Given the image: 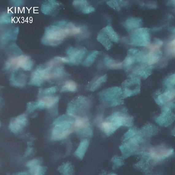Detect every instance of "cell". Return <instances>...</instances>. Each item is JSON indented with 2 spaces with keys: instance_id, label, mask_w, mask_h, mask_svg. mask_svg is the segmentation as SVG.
Returning a JSON list of instances; mask_svg holds the SVG:
<instances>
[{
  "instance_id": "obj_1",
  "label": "cell",
  "mask_w": 175,
  "mask_h": 175,
  "mask_svg": "<svg viewBox=\"0 0 175 175\" xmlns=\"http://www.w3.org/2000/svg\"><path fill=\"white\" fill-rule=\"evenodd\" d=\"M80 32V29L75 26L72 23L61 25L57 23L56 25L47 27L42 40V42L48 45H57L67 36L79 34Z\"/></svg>"
},
{
  "instance_id": "obj_2",
  "label": "cell",
  "mask_w": 175,
  "mask_h": 175,
  "mask_svg": "<svg viewBox=\"0 0 175 175\" xmlns=\"http://www.w3.org/2000/svg\"><path fill=\"white\" fill-rule=\"evenodd\" d=\"M65 116H62L54 122L55 125L52 131V138L54 140L63 139L72 132L70 130L71 122L65 120Z\"/></svg>"
},
{
  "instance_id": "obj_3",
  "label": "cell",
  "mask_w": 175,
  "mask_h": 175,
  "mask_svg": "<svg viewBox=\"0 0 175 175\" xmlns=\"http://www.w3.org/2000/svg\"><path fill=\"white\" fill-rule=\"evenodd\" d=\"M150 39L149 30L142 28L137 29L132 35L130 44L135 46H148Z\"/></svg>"
},
{
  "instance_id": "obj_4",
  "label": "cell",
  "mask_w": 175,
  "mask_h": 175,
  "mask_svg": "<svg viewBox=\"0 0 175 175\" xmlns=\"http://www.w3.org/2000/svg\"><path fill=\"white\" fill-rule=\"evenodd\" d=\"M174 150L164 146L152 147L150 150V154L155 161H161L167 158L173 154Z\"/></svg>"
},
{
  "instance_id": "obj_5",
  "label": "cell",
  "mask_w": 175,
  "mask_h": 175,
  "mask_svg": "<svg viewBox=\"0 0 175 175\" xmlns=\"http://www.w3.org/2000/svg\"><path fill=\"white\" fill-rule=\"evenodd\" d=\"M165 107L164 108L163 112L156 119V122L160 126H167L171 124L175 119L174 115L170 110V107Z\"/></svg>"
},
{
  "instance_id": "obj_6",
  "label": "cell",
  "mask_w": 175,
  "mask_h": 175,
  "mask_svg": "<svg viewBox=\"0 0 175 175\" xmlns=\"http://www.w3.org/2000/svg\"><path fill=\"white\" fill-rule=\"evenodd\" d=\"M9 62L10 64L21 67L25 71H30L33 66V62L29 57L24 56L11 58Z\"/></svg>"
},
{
  "instance_id": "obj_7",
  "label": "cell",
  "mask_w": 175,
  "mask_h": 175,
  "mask_svg": "<svg viewBox=\"0 0 175 175\" xmlns=\"http://www.w3.org/2000/svg\"><path fill=\"white\" fill-rule=\"evenodd\" d=\"M86 53L84 49H77L71 48L67 52L69 55V62L73 64L80 62Z\"/></svg>"
},
{
  "instance_id": "obj_8",
  "label": "cell",
  "mask_w": 175,
  "mask_h": 175,
  "mask_svg": "<svg viewBox=\"0 0 175 175\" xmlns=\"http://www.w3.org/2000/svg\"><path fill=\"white\" fill-rule=\"evenodd\" d=\"M97 41L103 45L107 50L108 51L112 46L111 40L105 32L104 29H102L99 32L97 37Z\"/></svg>"
},
{
  "instance_id": "obj_9",
  "label": "cell",
  "mask_w": 175,
  "mask_h": 175,
  "mask_svg": "<svg viewBox=\"0 0 175 175\" xmlns=\"http://www.w3.org/2000/svg\"><path fill=\"white\" fill-rule=\"evenodd\" d=\"M142 19L137 18H131L127 20L125 22L126 29L130 30L138 28L142 25Z\"/></svg>"
},
{
  "instance_id": "obj_10",
  "label": "cell",
  "mask_w": 175,
  "mask_h": 175,
  "mask_svg": "<svg viewBox=\"0 0 175 175\" xmlns=\"http://www.w3.org/2000/svg\"><path fill=\"white\" fill-rule=\"evenodd\" d=\"M175 96V92L174 91H169L159 96L157 100L158 103L162 105L171 99H173Z\"/></svg>"
},
{
  "instance_id": "obj_11",
  "label": "cell",
  "mask_w": 175,
  "mask_h": 175,
  "mask_svg": "<svg viewBox=\"0 0 175 175\" xmlns=\"http://www.w3.org/2000/svg\"><path fill=\"white\" fill-rule=\"evenodd\" d=\"M105 32L111 41L115 42H117L119 40L118 35L115 32L111 26H107L104 28Z\"/></svg>"
},
{
  "instance_id": "obj_12",
  "label": "cell",
  "mask_w": 175,
  "mask_h": 175,
  "mask_svg": "<svg viewBox=\"0 0 175 175\" xmlns=\"http://www.w3.org/2000/svg\"><path fill=\"white\" fill-rule=\"evenodd\" d=\"M58 97H52L51 96H46L42 100L44 102L45 107L47 108L51 107L59 101Z\"/></svg>"
},
{
  "instance_id": "obj_13",
  "label": "cell",
  "mask_w": 175,
  "mask_h": 175,
  "mask_svg": "<svg viewBox=\"0 0 175 175\" xmlns=\"http://www.w3.org/2000/svg\"><path fill=\"white\" fill-rule=\"evenodd\" d=\"M49 2L50 4H44L42 7V11L45 14H49L54 7L58 5L56 2L54 1H49Z\"/></svg>"
},
{
  "instance_id": "obj_14",
  "label": "cell",
  "mask_w": 175,
  "mask_h": 175,
  "mask_svg": "<svg viewBox=\"0 0 175 175\" xmlns=\"http://www.w3.org/2000/svg\"><path fill=\"white\" fill-rule=\"evenodd\" d=\"M99 54L98 51H94L90 54L87 57L84 62L83 64L85 66H89L94 63L95 59Z\"/></svg>"
},
{
  "instance_id": "obj_15",
  "label": "cell",
  "mask_w": 175,
  "mask_h": 175,
  "mask_svg": "<svg viewBox=\"0 0 175 175\" xmlns=\"http://www.w3.org/2000/svg\"><path fill=\"white\" fill-rule=\"evenodd\" d=\"M46 171V169L38 165L32 167L29 170L30 173L32 175H43Z\"/></svg>"
},
{
  "instance_id": "obj_16",
  "label": "cell",
  "mask_w": 175,
  "mask_h": 175,
  "mask_svg": "<svg viewBox=\"0 0 175 175\" xmlns=\"http://www.w3.org/2000/svg\"><path fill=\"white\" fill-rule=\"evenodd\" d=\"M77 89L76 84L74 81H69L67 82L64 86L62 88V91L74 92L76 91Z\"/></svg>"
},
{
  "instance_id": "obj_17",
  "label": "cell",
  "mask_w": 175,
  "mask_h": 175,
  "mask_svg": "<svg viewBox=\"0 0 175 175\" xmlns=\"http://www.w3.org/2000/svg\"><path fill=\"white\" fill-rule=\"evenodd\" d=\"M107 76L106 75H104L100 77L92 85L91 88V90L92 91H94L95 90L98 88L100 85L103 82H106L107 80Z\"/></svg>"
},
{
  "instance_id": "obj_18",
  "label": "cell",
  "mask_w": 175,
  "mask_h": 175,
  "mask_svg": "<svg viewBox=\"0 0 175 175\" xmlns=\"http://www.w3.org/2000/svg\"><path fill=\"white\" fill-rule=\"evenodd\" d=\"M22 127L20 126L15 120L11 121L9 125V129L13 133H16L18 132L22 128Z\"/></svg>"
},
{
  "instance_id": "obj_19",
  "label": "cell",
  "mask_w": 175,
  "mask_h": 175,
  "mask_svg": "<svg viewBox=\"0 0 175 175\" xmlns=\"http://www.w3.org/2000/svg\"><path fill=\"white\" fill-rule=\"evenodd\" d=\"M15 120L22 127L26 126L27 124V119L25 114H22L17 116Z\"/></svg>"
},
{
  "instance_id": "obj_20",
  "label": "cell",
  "mask_w": 175,
  "mask_h": 175,
  "mask_svg": "<svg viewBox=\"0 0 175 175\" xmlns=\"http://www.w3.org/2000/svg\"><path fill=\"white\" fill-rule=\"evenodd\" d=\"M102 127L104 132L107 134L114 130L111 122H103L102 124Z\"/></svg>"
},
{
  "instance_id": "obj_21",
  "label": "cell",
  "mask_w": 175,
  "mask_h": 175,
  "mask_svg": "<svg viewBox=\"0 0 175 175\" xmlns=\"http://www.w3.org/2000/svg\"><path fill=\"white\" fill-rule=\"evenodd\" d=\"M87 121L85 119L77 118L75 121L74 126L77 127H82L86 126Z\"/></svg>"
},
{
  "instance_id": "obj_22",
  "label": "cell",
  "mask_w": 175,
  "mask_h": 175,
  "mask_svg": "<svg viewBox=\"0 0 175 175\" xmlns=\"http://www.w3.org/2000/svg\"><path fill=\"white\" fill-rule=\"evenodd\" d=\"M135 57L132 56L131 55L128 54V56L125 58L123 62L125 66L129 67L133 64L135 60Z\"/></svg>"
},
{
  "instance_id": "obj_23",
  "label": "cell",
  "mask_w": 175,
  "mask_h": 175,
  "mask_svg": "<svg viewBox=\"0 0 175 175\" xmlns=\"http://www.w3.org/2000/svg\"><path fill=\"white\" fill-rule=\"evenodd\" d=\"M11 21V18L10 14H4L1 18V22L2 24H9Z\"/></svg>"
},
{
  "instance_id": "obj_24",
  "label": "cell",
  "mask_w": 175,
  "mask_h": 175,
  "mask_svg": "<svg viewBox=\"0 0 175 175\" xmlns=\"http://www.w3.org/2000/svg\"><path fill=\"white\" fill-rule=\"evenodd\" d=\"M107 4L114 10L119 11L120 10L121 8L117 1H110L107 2Z\"/></svg>"
},
{
  "instance_id": "obj_25",
  "label": "cell",
  "mask_w": 175,
  "mask_h": 175,
  "mask_svg": "<svg viewBox=\"0 0 175 175\" xmlns=\"http://www.w3.org/2000/svg\"><path fill=\"white\" fill-rule=\"evenodd\" d=\"M39 161L38 160L34 159L31 160V161L27 162L26 165L27 167H29V168H31L32 167L38 165L39 164Z\"/></svg>"
},
{
  "instance_id": "obj_26",
  "label": "cell",
  "mask_w": 175,
  "mask_h": 175,
  "mask_svg": "<svg viewBox=\"0 0 175 175\" xmlns=\"http://www.w3.org/2000/svg\"><path fill=\"white\" fill-rule=\"evenodd\" d=\"M42 83H43L42 80L33 77L31 80L30 84L34 85L35 86H40L41 85Z\"/></svg>"
},
{
  "instance_id": "obj_27",
  "label": "cell",
  "mask_w": 175,
  "mask_h": 175,
  "mask_svg": "<svg viewBox=\"0 0 175 175\" xmlns=\"http://www.w3.org/2000/svg\"><path fill=\"white\" fill-rule=\"evenodd\" d=\"M95 11V9L91 6H85L82 9V13L85 14H89Z\"/></svg>"
},
{
  "instance_id": "obj_28",
  "label": "cell",
  "mask_w": 175,
  "mask_h": 175,
  "mask_svg": "<svg viewBox=\"0 0 175 175\" xmlns=\"http://www.w3.org/2000/svg\"><path fill=\"white\" fill-rule=\"evenodd\" d=\"M166 84L169 86H173L175 84V74L170 76L166 80Z\"/></svg>"
},
{
  "instance_id": "obj_29",
  "label": "cell",
  "mask_w": 175,
  "mask_h": 175,
  "mask_svg": "<svg viewBox=\"0 0 175 175\" xmlns=\"http://www.w3.org/2000/svg\"><path fill=\"white\" fill-rule=\"evenodd\" d=\"M57 88L56 87H52L45 90V94H50L55 93L56 91Z\"/></svg>"
},
{
  "instance_id": "obj_30",
  "label": "cell",
  "mask_w": 175,
  "mask_h": 175,
  "mask_svg": "<svg viewBox=\"0 0 175 175\" xmlns=\"http://www.w3.org/2000/svg\"><path fill=\"white\" fill-rule=\"evenodd\" d=\"M73 4L75 6H85L88 5L87 1H74Z\"/></svg>"
},
{
  "instance_id": "obj_31",
  "label": "cell",
  "mask_w": 175,
  "mask_h": 175,
  "mask_svg": "<svg viewBox=\"0 0 175 175\" xmlns=\"http://www.w3.org/2000/svg\"><path fill=\"white\" fill-rule=\"evenodd\" d=\"M37 108V103L33 104L31 103H29L27 105V110L29 112L34 111L35 109Z\"/></svg>"
},
{
  "instance_id": "obj_32",
  "label": "cell",
  "mask_w": 175,
  "mask_h": 175,
  "mask_svg": "<svg viewBox=\"0 0 175 175\" xmlns=\"http://www.w3.org/2000/svg\"><path fill=\"white\" fill-rule=\"evenodd\" d=\"M55 59L60 61L64 62V63H68V62H69V59L65 58V57H56L55 58Z\"/></svg>"
},
{
  "instance_id": "obj_33",
  "label": "cell",
  "mask_w": 175,
  "mask_h": 175,
  "mask_svg": "<svg viewBox=\"0 0 175 175\" xmlns=\"http://www.w3.org/2000/svg\"><path fill=\"white\" fill-rule=\"evenodd\" d=\"M36 103L37 107H38V108L43 109L45 107L44 102L42 99L37 102Z\"/></svg>"
},
{
  "instance_id": "obj_34",
  "label": "cell",
  "mask_w": 175,
  "mask_h": 175,
  "mask_svg": "<svg viewBox=\"0 0 175 175\" xmlns=\"http://www.w3.org/2000/svg\"><path fill=\"white\" fill-rule=\"evenodd\" d=\"M154 41L156 45L159 47L161 46L162 44H163V42H162L161 40L157 38H155Z\"/></svg>"
},
{
  "instance_id": "obj_35",
  "label": "cell",
  "mask_w": 175,
  "mask_h": 175,
  "mask_svg": "<svg viewBox=\"0 0 175 175\" xmlns=\"http://www.w3.org/2000/svg\"><path fill=\"white\" fill-rule=\"evenodd\" d=\"M69 169V165L68 164H67L65 165L64 168V174L68 175V172Z\"/></svg>"
},
{
  "instance_id": "obj_36",
  "label": "cell",
  "mask_w": 175,
  "mask_h": 175,
  "mask_svg": "<svg viewBox=\"0 0 175 175\" xmlns=\"http://www.w3.org/2000/svg\"><path fill=\"white\" fill-rule=\"evenodd\" d=\"M13 2H14L15 5L17 6H19L20 5H21L22 2H23L21 1H13Z\"/></svg>"
},
{
  "instance_id": "obj_37",
  "label": "cell",
  "mask_w": 175,
  "mask_h": 175,
  "mask_svg": "<svg viewBox=\"0 0 175 175\" xmlns=\"http://www.w3.org/2000/svg\"><path fill=\"white\" fill-rule=\"evenodd\" d=\"M32 150L31 149H29L26 152V155L27 156L29 155L32 152Z\"/></svg>"
},
{
  "instance_id": "obj_38",
  "label": "cell",
  "mask_w": 175,
  "mask_h": 175,
  "mask_svg": "<svg viewBox=\"0 0 175 175\" xmlns=\"http://www.w3.org/2000/svg\"><path fill=\"white\" fill-rule=\"evenodd\" d=\"M18 175H29V174L28 173H27V172H20V173H18Z\"/></svg>"
},
{
  "instance_id": "obj_39",
  "label": "cell",
  "mask_w": 175,
  "mask_h": 175,
  "mask_svg": "<svg viewBox=\"0 0 175 175\" xmlns=\"http://www.w3.org/2000/svg\"><path fill=\"white\" fill-rule=\"evenodd\" d=\"M171 45L173 46H175V39L173 40L171 42Z\"/></svg>"
},
{
  "instance_id": "obj_40",
  "label": "cell",
  "mask_w": 175,
  "mask_h": 175,
  "mask_svg": "<svg viewBox=\"0 0 175 175\" xmlns=\"http://www.w3.org/2000/svg\"><path fill=\"white\" fill-rule=\"evenodd\" d=\"M172 134L173 136H175V129L172 131Z\"/></svg>"
},
{
  "instance_id": "obj_41",
  "label": "cell",
  "mask_w": 175,
  "mask_h": 175,
  "mask_svg": "<svg viewBox=\"0 0 175 175\" xmlns=\"http://www.w3.org/2000/svg\"><path fill=\"white\" fill-rule=\"evenodd\" d=\"M172 3H173V4L175 5V1H172Z\"/></svg>"
},
{
  "instance_id": "obj_42",
  "label": "cell",
  "mask_w": 175,
  "mask_h": 175,
  "mask_svg": "<svg viewBox=\"0 0 175 175\" xmlns=\"http://www.w3.org/2000/svg\"><path fill=\"white\" fill-rule=\"evenodd\" d=\"M173 32L175 33V28L173 30Z\"/></svg>"
},
{
  "instance_id": "obj_43",
  "label": "cell",
  "mask_w": 175,
  "mask_h": 175,
  "mask_svg": "<svg viewBox=\"0 0 175 175\" xmlns=\"http://www.w3.org/2000/svg\"><path fill=\"white\" fill-rule=\"evenodd\" d=\"M174 51H175V49H174Z\"/></svg>"
}]
</instances>
